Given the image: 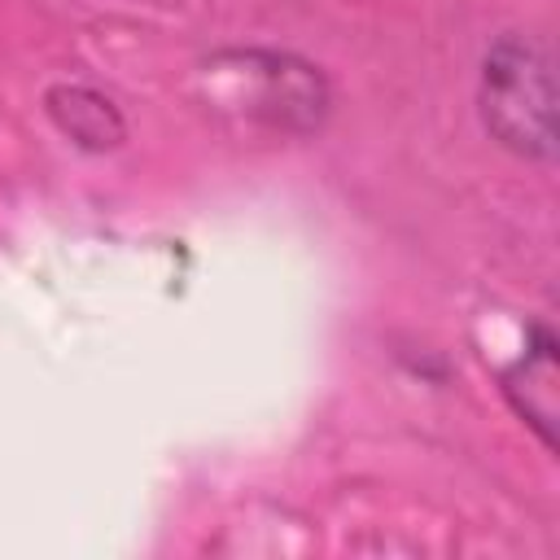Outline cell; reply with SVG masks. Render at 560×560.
<instances>
[{
  "instance_id": "6da1fadb",
  "label": "cell",
  "mask_w": 560,
  "mask_h": 560,
  "mask_svg": "<svg viewBox=\"0 0 560 560\" xmlns=\"http://www.w3.org/2000/svg\"><path fill=\"white\" fill-rule=\"evenodd\" d=\"M486 127L525 158L556 153V79L551 61L529 39H499L481 70Z\"/></svg>"
},
{
  "instance_id": "7a4b0ae2",
  "label": "cell",
  "mask_w": 560,
  "mask_h": 560,
  "mask_svg": "<svg viewBox=\"0 0 560 560\" xmlns=\"http://www.w3.org/2000/svg\"><path fill=\"white\" fill-rule=\"evenodd\" d=\"M48 105H52V118L88 149H109L122 140V122H118L114 105L88 88H61L48 96Z\"/></svg>"
}]
</instances>
